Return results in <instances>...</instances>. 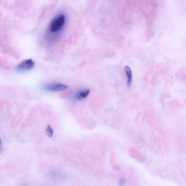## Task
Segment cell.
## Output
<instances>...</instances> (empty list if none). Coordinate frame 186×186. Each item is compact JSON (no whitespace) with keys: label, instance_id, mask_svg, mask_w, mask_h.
Masks as SVG:
<instances>
[{"label":"cell","instance_id":"cell-3","mask_svg":"<svg viewBox=\"0 0 186 186\" xmlns=\"http://www.w3.org/2000/svg\"><path fill=\"white\" fill-rule=\"evenodd\" d=\"M67 85L60 83H54L45 86L44 88L50 92H58L68 88Z\"/></svg>","mask_w":186,"mask_h":186},{"label":"cell","instance_id":"cell-2","mask_svg":"<svg viewBox=\"0 0 186 186\" xmlns=\"http://www.w3.org/2000/svg\"><path fill=\"white\" fill-rule=\"evenodd\" d=\"M34 66L35 63L32 59H25L17 65L16 69L19 71H26L32 69Z\"/></svg>","mask_w":186,"mask_h":186},{"label":"cell","instance_id":"cell-4","mask_svg":"<svg viewBox=\"0 0 186 186\" xmlns=\"http://www.w3.org/2000/svg\"><path fill=\"white\" fill-rule=\"evenodd\" d=\"M90 91V89H87L79 91L75 96V99L79 101L85 99L88 96Z\"/></svg>","mask_w":186,"mask_h":186},{"label":"cell","instance_id":"cell-6","mask_svg":"<svg viewBox=\"0 0 186 186\" xmlns=\"http://www.w3.org/2000/svg\"><path fill=\"white\" fill-rule=\"evenodd\" d=\"M47 135L49 137H52L53 135L54 131L51 127L50 126L48 125L46 129Z\"/></svg>","mask_w":186,"mask_h":186},{"label":"cell","instance_id":"cell-1","mask_svg":"<svg viewBox=\"0 0 186 186\" xmlns=\"http://www.w3.org/2000/svg\"><path fill=\"white\" fill-rule=\"evenodd\" d=\"M66 15L60 14L56 16L51 21L49 25V31L52 34H57L60 32L64 27L66 22Z\"/></svg>","mask_w":186,"mask_h":186},{"label":"cell","instance_id":"cell-5","mask_svg":"<svg viewBox=\"0 0 186 186\" xmlns=\"http://www.w3.org/2000/svg\"><path fill=\"white\" fill-rule=\"evenodd\" d=\"M124 69L128 78L127 85L129 86H130L131 85L132 80V75L131 70L130 67L128 66H126Z\"/></svg>","mask_w":186,"mask_h":186}]
</instances>
